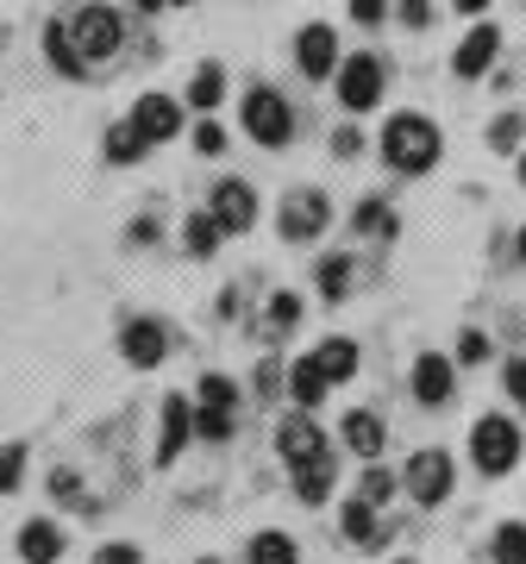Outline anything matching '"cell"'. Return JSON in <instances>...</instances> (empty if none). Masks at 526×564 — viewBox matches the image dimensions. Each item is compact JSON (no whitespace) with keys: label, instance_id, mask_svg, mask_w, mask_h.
Segmentation results:
<instances>
[{"label":"cell","instance_id":"cell-1","mask_svg":"<svg viewBox=\"0 0 526 564\" xmlns=\"http://www.w3.org/2000/svg\"><path fill=\"white\" fill-rule=\"evenodd\" d=\"M439 151H446V139H439V126L426 120V113H395L383 126V163L402 170V176H426L439 163Z\"/></svg>","mask_w":526,"mask_h":564},{"label":"cell","instance_id":"cell-2","mask_svg":"<svg viewBox=\"0 0 526 564\" xmlns=\"http://www.w3.org/2000/svg\"><path fill=\"white\" fill-rule=\"evenodd\" d=\"M520 426L507 421V414H483V421L470 426V464L483 470V477H507L514 464H520Z\"/></svg>","mask_w":526,"mask_h":564},{"label":"cell","instance_id":"cell-3","mask_svg":"<svg viewBox=\"0 0 526 564\" xmlns=\"http://www.w3.org/2000/svg\"><path fill=\"white\" fill-rule=\"evenodd\" d=\"M69 32V44H76V57L81 63H107V57H120V44H125V20L113 13V7H81L76 20L63 25Z\"/></svg>","mask_w":526,"mask_h":564},{"label":"cell","instance_id":"cell-4","mask_svg":"<svg viewBox=\"0 0 526 564\" xmlns=\"http://www.w3.org/2000/svg\"><path fill=\"white\" fill-rule=\"evenodd\" d=\"M244 132L257 144H270V151H283V144L295 139V107H288L270 82H257V88L244 95Z\"/></svg>","mask_w":526,"mask_h":564},{"label":"cell","instance_id":"cell-5","mask_svg":"<svg viewBox=\"0 0 526 564\" xmlns=\"http://www.w3.org/2000/svg\"><path fill=\"white\" fill-rule=\"evenodd\" d=\"M383 57H370V51H358V57H339V101L344 113H370V107L383 101Z\"/></svg>","mask_w":526,"mask_h":564},{"label":"cell","instance_id":"cell-6","mask_svg":"<svg viewBox=\"0 0 526 564\" xmlns=\"http://www.w3.org/2000/svg\"><path fill=\"white\" fill-rule=\"evenodd\" d=\"M326 220H332V207H326V195L320 188H288L283 195V239L288 245H314L326 232Z\"/></svg>","mask_w":526,"mask_h":564},{"label":"cell","instance_id":"cell-7","mask_svg":"<svg viewBox=\"0 0 526 564\" xmlns=\"http://www.w3.org/2000/svg\"><path fill=\"white\" fill-rule=\"evenodd\" d=\"M402 484H407V496H414L420 508H439L451 496V458L446 452H414Z\"/></svg>","mask_w":526,"mask_h":564},{"label":"cell","instance_id":"cell-8","mask_svg":"<svg viewBox=\"0 0 526 564\" xmlns=\"http://www.w3.org/2000/svg\"><path fill=\"white\" fill-rule=\"evenodd\" d=\"M120 351H125V364L132 370H157L163 358H169V333H163V321H125L120 326Z\"/></svg>","mask_w":526,"mask_h":564},{"label":"cell","instance_id":"cell-9","mask_svg":"<svg viewBox=\"0 0 526 564\" xmlns=\"http://www.w3.org/2000/svg\"><path fill=\"white\" fill-rule=\"evenodd\" d=\"M207 214L220 220V232H251L257 226V195H251V182H220L213 188V202H207Z\"/></svg>","mask_w":526,"mask_h":564},{"label":"cell","instance_id":"cell-10","mask_svg":"<svg viewBox=\"0 0 526 564\" xmlns=\"http://www.w3.org/2000/svg\"><path fill=\"white\" fill-rule=\"evenodd\" d=\"M276 452H283L288 458V470H295V464H307V458H320V452H332V445H326V433H320V421H314V414H288L283 426H276Z\"/></svg>","mask_w":526,"mask_h":564},{"label":"cell","instance_id":"cell-11","mask_svg":"<svg viewBox=\"0 0 526 564\" xmlns=\"http://www.w3.org/2000/svg\"><path fill=\"white\" fill-rule=\"evenodd\" d=\"M295 63H302V76H339V39H332V25H302V39H295Z\"/></svg>","mask_w":526,"mask_h":564},{"label":"cell","instance_id":"cell-12","mask_svg":"<svg viewBox=\"0 0 526 564\" xmlns=\"http://www.w3.org/2000/svg\"><path fill=\"white\" fill-rule=\"evenodd\" d=\"M451 383H458V370H451V358H439V351H426V358H414V402H426V408H446V402H451Z\"/></svg>","mask_w":526,"mask_h":564},{"label":"cell","instance_id":"cell-13","mask_svg":"<svg viewBox=\"0 0 526 564\" xmlns=\"http://www.w3.org/2000/svg\"><path fill=\"white\" fill-rule=\"evenodd\" d=\"M132 126H139L151 144H163V139H176V132H183V107L169 101V95H139V107H132Z\"/></svg>","mask_w":526,"mask_h":564},{"label":"cell","instance_id":"cell-14","mask_svg":"<svg viewBox=\"0 0 526 564\" xmlns=\"http://www.w3.org/2000/svg\"><path fill=\"white\" fill-rule=\"evenodd\" d=\"M188 433H195V408H188L183 395H169V402H163V426H157V464L183 458Z\"/></svg>","mask_w":526,"mask_h":564},{"label":"cell","instance_id":"cell-15","mask_svg":"<svg viewBox=\"0 0 526 564\" xmlns=\"http://www.w3.org/2000/svg\"><path fill=\"white\" fill-rule=\"evenodd\" d=\"M495 51H502V32H495V25H476V32H470L464 44H458V57H451V69H458V76H483L489 63H495Z\"/></svg>","mask_w":526,"mask_h":564},{"label":"cell","instance_id":"cell-16","mask_svg":"<svg viewBox=\"0 0 526 564\" xmlns=\"http://www.w3.org/2000/svg\"><path fill=\"white\" fill-rule=\"evenodd\" d=\"M326 389H332V383L320 377V364H314V351L288 364V402H295V408H307V414H314V408L326 402Z\"/></svg>","mask_w":526,"mask_h":564},{"label":"cell","instance_id":"cell-17","mask_svg":"<svg viewBox=\"0 0 526 564\" xmlns=\"http://www.w3.org/2000/svg\"><path fill=\"white\" fill-rule=\"evenodd\" d=\"M20 558H25V564H57V558H63L57 521H25V527H20Z\"/></svg>","mask_w":526,"mask_h":564},{"label":"cell","instance_id":"cell-18","mask_svg":"<svg viewBox=\"0 0 526 564\" xmlns=\"http://www.w3.org/2000/svg\"><path fill=\"white\" fill-rule=\"evenodd\" d=\"M383 421H376V414H370V408H351V414H344V445H351V452H358V458H376V452H383Z\"/></svg>","mask_w":526,"mask_h":564},{"label":"cell","instance_id":"cell-19","mask_svg":"<svg viewBox=\"0 0 526 564\" xmlns=\"http://www.w3.org/2000/svg\"><path fill=\"white\" fill-rule=\"evenodd\" d=\"M332 477H339L332 452H320V458L295 464V496H302V502H326V496H332Z\"/></svg>","mask_w":526,"mask_h":564},{"label":"cell","instance_id":"cell-20","mask_svg":"<svg viewBox=\"0 0 526 564\" xmlns=\"http://www.w3.org/2000/svg\"><path fill=\"white\" fill-rule=\"evenodd\" d=\"M314 364H320L326 383H351V377H358V345L351 339H320L314 345Z\"/></svg>","mask_w":526,"mask_h":564},{"label":"cell","instance_id":"cell-21","mask_svg":"<svg viewBox=\"0 0 526 564\" xmlns=\"http://www.w3.org/2000/svg\"><path fill=\"white\" fill-rule=\"evenodd\" d=\"M344 540L351 545H383V521H376V508L364 502V496H351V502H344Z\"/></svg>","mask_w":526,"mask_h":564},{"label":"cell","instance_id":"cell-22","mask_svg":"<svg viewBox=\"0 0 526 564\" xmlns=\"http://www.w3.org/2000/svg\"><path fill=\"white\" fill-rule=\"evenodd\" d=\"M44 57H51V69H63V76H88V63L76 57V44H69L63 20H51V25H44Z\"/></svg>","mask_w":526,"mask_h":564},{"label":"cell","instance_id":"cell-23","mask_svg":"<svg viewBox=\"0 0 526 564\" xmlns=\"http://www.w3.org/2000/svg\"><path fill=\"white\" fill-rule=\"evenodd\" d=\"M220 101H226V69H220V63H201V69H195V82H188V107L213 113Z\"/></svg>","mask_w":526,"mask_h":564},{"label":"cell","instance_id":"cell-24","mask_svg":"<svg viewBox=\"0 0 526 564\" xmlns=\"http://www.w3.org/2000/svg\"><path fill=\"white\" fill-rule=\"evenodd\" d=\"M220 220H213V214H188V226H183V245H188V258H213V251H220Z\"/></svg>","mask_w":526,"mask_h":564},{"label":"cell","instance_id":"cell-25","mask_svg":"<svg viewBox=\"0 0 526 564\" xmlns=\"http://www.w3.org/2000/svg\"><path fill=\"white\" fill-rule=\"evenodd\" d=\"M351 276H358V270H351V258H344V251L320 258V295H326V302H344V295H351Z\"/></svg>","mask_w":526,"mask_h":564},{"label":"cell","instance_id":"cell-26","mask_svg":"<svg viewBox=\"0 0 526 564\" xmlns=\"http://www.w3.org/2000/svg\"><path fill=\"white\" fill-rule=\"evenodd\" d=\"M144 151H151V139H144L139 126L125 120V126H113V132H107V158L113 163H139Z\"/></svg>","mask_w":526,"mask_h":564},{"label":"cell","instance_id":"cell-27","mask_svg":"<svg viewBox=\"0 0 526 564\" xmlns=\"http://www.w3.org/2000/svg\"><path fill=\"white\" fill-rule=\"evenodd\" d=\"M251 564H295V540L288 533H257L251 540Z\"/></svg>","mask_w":526,"mask_h":564},{"label":"cell","instance_id":"cell-28","mask_svg":"<svg viewBox=\"0 0 526 564\" xmlns=\"http://www.w3.org/2000/svg\"><path fill=\"white\" fill-rule=\"evenodd\" d=\"M201 408H213V414H232L239 408V389H232V377H201Z\"/></svg>","mask_w":526,"mask_h":564},{"label":"cell","instance_id":"cell-29","mask_svg":"<svg viewBox=\"0 0 526 564\" xmlns=\"http://www.w3.org/2000/svg\"><path fill=\"white\" fill-rule=\"evenodd\" d=\"M351 226H358V232H376V239H388V232H395V214H388V202H358Z\"/></svg>","mask_w":526,"mask_h":564},{"label":"cell","instance_id":"cell-30","mask_svg":"<svg viewBox=\"0 0 526 564\" xmlns=\"http://www.w3.org/2000/svg\"><path fill=\"white\" fill-rule=\"evenodd\" d=\"M495 564H526V527L520 521L495 527Z\"/></svg>","mask_w":526,"mask_h":564},{"label":"cell","instance_id":"cell-31","mask_svg":"<svg viewBox=\"0 0 526 564\" xmlns=\"http://www.w3.org/2000/svg\"><path fill=\"white\" fill-rule=\"evenodd\" d=\"M20 477H25V452L20 445H0V496H13Z\"/></svg>","mask_w":526,"mask_h":564},{"label":"cell","instance_id":"cell-32","mask_svg":"<svg viewBox=\"0 0 526 564\" xmlns=\"http://www.w3.org/2000/svg\"><path fill=\"white\" fill-rule=\"evenodd\" d=\"M520 139H526V120H520V113H502V120L489 126V144H495V151H514Z\"/></svg>","mask_w":526,"mask_h":564},{"label":"cell","instance_id":"cell-33","mask_svg":"<svg viewBox=\"0 0 526 564\" xmlns=\"http://www.w3.org/2000/svg\"><path fill=\"white\" fill-rule=\"evenodd\" d=\"M388 489H395V477H388V470H376V464H370V470H364V484H358V496H364L370 508H383V502H388Z\"/></svg>","mask_w":526,"mask_h":564},{"label":"cell","instance_id":"cell-34","mask_svg":"<svg viewBox=\"0 0 526 564\" xmlns=\"http://www.w3.org/2000/svg\"><path fill=\"white\" fill-rule=\"evenodd\" d=\"M295 321H302V295H276V302H270V326H276V333H288Z\"/></svg>","mask_w":526,"mask_h":564},{"label":"cell","instance_id":"cell-35","mask_svg":"<svg viewBox=\"0 0 526 564\" xmlns=\"http://www.w3.org/2000/svg\"><path fill=\"white\" fill-rule=\"evenodd\" d=\"M195 433H201V440H232V414H213V408H201V414H195Z\"/></svg>","mask_w":526,"mask_h":564},{"label":"cell","instance_id":"cell-36","mask_svg":"<svg viewBox=\"0 0 526 564\" xmlns=\"http://www.w3.org/2000/svg\"><path fill=\"white\" fill-rule=\"evenodd\" d=\"M195 151H201V158H220V151H226V132H220L213 120H201V126H195Z\"/></svg>","mask_w":526,"mask_h":564},{"label":"cell","instance_id":"cell-37","mask_svg":"<svg viewBox=\"0 0 526 564\" xmlns=\"http://www.w3.org/2000/svg\"><path fill=\"white\" fill-rule=\"evenodd\" d=\"M332 151H339V158H358V151H364V132H358V126H339V132H332Z\"/></svg>","mask_w":526,"mask_h":564},{"label":"cell","instance_id":"cell-38","mask_svg":"<svg viewBox=\"0 0 526 564\" xmlns=\"http://www.w3.org/2000/svg\"><path fill=\"white\" fill-rule=\"evenodd\" d=\"M351 20H358V25H383L388 7H383V0H351Z\"/></svg>","mask_w":526,"mask_h":564},{"label":"cell","instance_id":"cell-39","mask_svg":"<svg viewBox=\"0 0 526 564\" xmlns=\"http://www.w3.org/2000/svg\"><path fill=\"white\" fill-rule=\"evenodd\" d=\"M95 564H144V558H139V545H101Z\"/></svg>","mask_w":526,"mask_h":564},{"label":"cell","instance_id":"cell-40","mask_svg":"<svg viewBox=\"0 0 526 564\" xmlns=\"http://www.w3.org/2000/svg\"><path fill=\"white\" fill-rule=\"evenodd\" d=\"M458 358H464V364H483V358H489V339H483V333H464V339H458Z\"/></svg>","mask_w":526,"mask_h":564},{"label":"cell","instance_id":"cell-41","mask_svg":"<svg viewBox=\"0 0 526 564\" xmlns=\"http://www.w3.org/2000/svg\"><path fill=\"white\" fill-rule=\"evenodd\" d=\"M395 13H402L407 25H432V0H402Z\"/></svg>","mask_w":526,"mask_h":564},{"label":"cell","instance_id":"cell-42","mask_svg":"<svg viewBox=\"0 0 526 564\" xmlns=\"http://www.w3.org/2000/svg\"><path fill=\"white\" fill-rule=\"evenodd\" d=\"M507 395H514V402L526 408V358H514V364H507Z\"/></svg>","mask_w":526,"mask_h":564},{"label":"cell","instance_id":"cell-43","mask_svg":"<svg viewBox=\"0 0 526 564\" xmlns=\"http://www.w3.org/2000/svg\"><path fill=\"white\" fill-rule=\"evenodd\" d=\"M76 477H69V470H57V477H51V496H69V502H76Z\"/></svg>","mask_w":526,"mask_h":564},{"label":"cell","instance_id":"cell-44","mask_svg":"<svg viewBox=\"0 0 526 564\" xmlns=\"http://www.w3.org/2000/svg\"><path fill=\"white\" fill-rule=\"evenodd\" d=\"M157 239V220H132V245H151Z\"/></svg>","mask_w":526,"mask_h":564},{"label":"cell","instance_id":"cell-45","mask_svg":"<svg viewBox=\"0 0 526 564\" xmlns=\"http://www.w3.org/2000/svg\"><path fill=\"white\" fill-rule=\"evenodd\" d=\"M451 7H458V13H483L489 0H451Z\"/></svg>","mask_w":526,"mask_h":564},{"label":"cell","instance_id":"cell-46","mask_svg":"<svg viewBox=\"0 0 526 564\" xmlns=\"http://www.w3.org/2000/svg\"><path fill=\"white\" fill-rule=\"evenodd\" d=\"M514 258L526 263V226H520V232H514Z\"/></svg>","mask_w":526,"mask_h":564},{"label":"cell","instance_id":"cell-47","mask_svg":"<svg viewBox=\"0 0 526 564\" xmlns=\"http://www.w3.org/2000/svg\"><path fill=\"white\" fill-rule=\"evenodd\" d=\"M132 7H139V13H163V0H132Z\"/></svg>","mask_w":526,"mask_h":564},{"label":"cell","instance_id":"cell-48","mask_svg":"<svg viewBox=\"0 0 526 564\" xmlns=\"http://www.w3.org/2000/svg\"><path fill=\"white\" fill-rule=\"evenodd\" d=\"M520 182H526V151H520Z\"/></svg>","mask_w":526,"mask_h":564},{"label":"cell","instance_id":"cell-49","mask_svg":"<svg viewBox=\"0 0 526 564\" xmlns=\"http://www.w3.org/2000/svg\"><path fill=\"white\" fill-rule=\"evenodd\" d=\"M195 564H220V558H195Z\"/></svg>","mask_w":526,"mask_h":564},{"label":"cell","instance_id":"cell-50","mask_svg":"<svg viewBox=\"0 0 526 564\" xmlns=\"http://www.w3.org/2000/svg\"><path fill=\"white\" fill-rule=\"evenodd\" d=\"M402 564H414V558H402Z\"/></svg>","mask_w":526,"mask_h":564}]
</instances>
